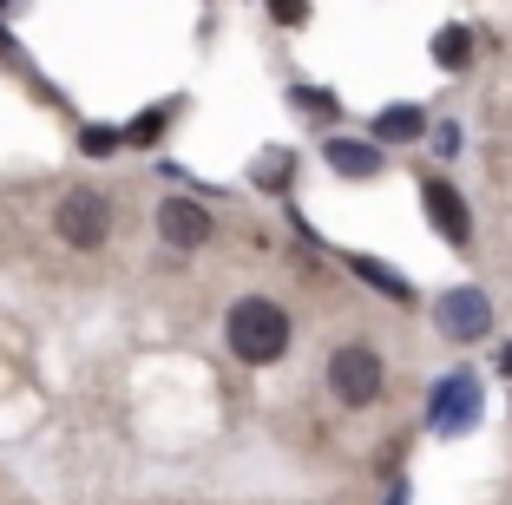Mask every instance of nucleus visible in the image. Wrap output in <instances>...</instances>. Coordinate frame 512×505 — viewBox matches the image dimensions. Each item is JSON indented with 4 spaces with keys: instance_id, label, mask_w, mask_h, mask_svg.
Here are the masks:
<instances>
[{
    "instance_id": "nucleus-1",
    "label": "nucleus",
    "mask_w": 512,
    "mask_h": 505,
    "mask_svg": "<svg viewBox=\"0 0 512 505\" xmlns=\"http://www.w3.org/2000/svg\"><path fill=\"white\" fill-rule=\"evenodd\" d=\"M289 335H296V322H289V309L276 296H237L230 315H224V342H230V355H237L243 368H270V361H283Z\"/></svg>"
},
{
    "instance_id": "nucleus-2",
    "label": "nucleus",
    "mask_w": 512,
    "mask_h": 505,
    "mask_svg": "<svg viewBox=\"0 0 512 505\" xmlns=\"http://www.w3.org/2000/svg\"><path fill=\"white\" fill-rule=\"evenodd\" d=\"M322 381H329V394L342 407H375L381 394H388V361H381V348L375 342H342L329 355V368H322Z\"/></svg>"
},
{
    "instance_id": "nucleus-3",
    "label": "nucleus",
    "mask_w": 512,
    "mask_h": 505,
    "mask_svg": "<svg viewBox=\"0 0 512 505\" xmlns=\"http://www.w3.org/2000/svg\"><path fill=\"white\" fill-rule=\"evenodd\" d=\"M53 237H60L66 250H106L112 243V197L99 191V184L60 191V204H53Z\"/></svg>"
},
{
    "instance_id": "nucleus-4",
    "label": "nucleus",
    "mask_w": 512,
    "mask_h": 505,
    "mask_svg": "<svg viewBox=\"0 0 512 505\" xmlns=\"http://www.w3.org/2000/svg\"><path fill=\"white\" fill-rule=\"evenodd\" d=\"M434 328L447 342H480L486 328H493V302H486L480 289H447V296L434 302Z\"/></svg>"
},
{
    "instance_id": "nucleus-5",
    "label": "nucleus",
    "mask_w": 512,
    "mask_h": 505,
    "mask_svg": "<svg viewBox=\"0 0 512 505\" xmlns=\"http://www.w3.org/2000/svg\"><path fill=\"white\" fill-rule=\"evenodd\" d=\"M211 210L197 204V197H165V204H158V237L171 243V250H204V243H211Z\"/></svg>"
},
{
    "instance_id": "nucleus-6",
    "label": "nucleus",
    "mask_w": 512,
    "mask_h": 505,
    "mask_svg": "<svg viewBox=\"0 0 512 505\" xmlns=\"http://www.w3.org/2000/svg\"><path fill=\"white\" fill-rule=\"evenodd\" d=\"M421 204H427V217H434V230L453 243V250H467L473 243V210H467V197L453 191L447 178H427L421 184Z\"/></svg>"
},
{
    "instance_id": "nucleus-7",
    "label": "nucleus",
    "mask_w": 512,
    "mask_h": 505,
    "mask_svg": "<svg viewBox=\"0 0 512 505\" xmlns=\"http://www.w3.org/2000/svg\"><path fill=\"white\" fill-rule=\"evenodd\" d=\"M440 433H467L480 420V374H447L440 381V401H434Z\"/></svg>"
},
{
    "instance_id": "nucleus-8",
    "label": "nucleus",
    "mask_w": 512,
    "mask_h": 505,
    "mask_svg": "<svg viewBox=\"0 0 512 505\" xmlns=\"http://www.w3.org/2000/svg\"><path fill=\"white\" fill-rule=\"evenodd\" d=\"M322 158H329L342 178H381V145L375 138H329Z\"/></svg>"
},
{
    "instance_id": "nucleus-9",
    "label": "nucleus",
    "mask_w": 512,
    "mask_h": 505,
    "mask_svg": "<svg viewBox=\"0 0 512 505\" xmlns=\"http://www.w3.org/2000/svg\"><path fill=\"white\" fill-rule=\"evenodd\" d=\"M421 125H427L421 105H388V112L375 119V145H401V138H421Z\"/></svg>"
},
{
    "instance_id": "nucleus-10",
    "label": "nucleus",
    "mask_w": 512,
    "mask_h": 505,
    "mask_svg": "<svg viewBox=\"0 0 512 505\" xmlns=\"http://www.w3.org/2000/svg\"><path fill=\"white\" fill-rule=\"evenodd\" d=\"M467 60H473V33L467 27H440L434 33V66L440 73H467Z\"/></svg>"
},
{
    "instance_id": "nucleus-11",
    "label": "nucleus",
    "mask_w": 512,
    "mask_h": 505,
    "mask_svg": "<svg viewBox=\"0 0 512 505\" xmlns=\"http://www.w3.org/2000/svg\"><path fill=\"white\" fill-rule=\"evenodd\" d=\"M355 276H368V283H375L381 296H394V302L407 296V283H394V269H388V263H368V256H355Z\"/></svg>"
},
{
    "instance_id": "nucleus-12",
    "label": "nucleus",
    "mask_w": 512,
    "mask_h": 505,
    "mask_svg": "<svg viewBox=\"0 0 512 505\" xmlns=\"http://www.w3.org/2000/svg\"><path fill=\"white\" fill-rule=\"evenodd\" d=\"M263 7L276 14V27H302L309 20V0H263Z\"/></svg>"
},
{
    "instance_id": "nucleus-13",
    "label": "nucleus",
    "mask_w": 512,
    "mask_h": 505,
    "mask_svg": "<svg viewBox=\"0 0 512 505\" xmlns=\"http://www.w3.org/2000/svg\"><path fill=\"white\" fill-rule=\"evenodd\" d=\"M0 7H7V0H0Z\"/></svg>"
}]
</instances>
